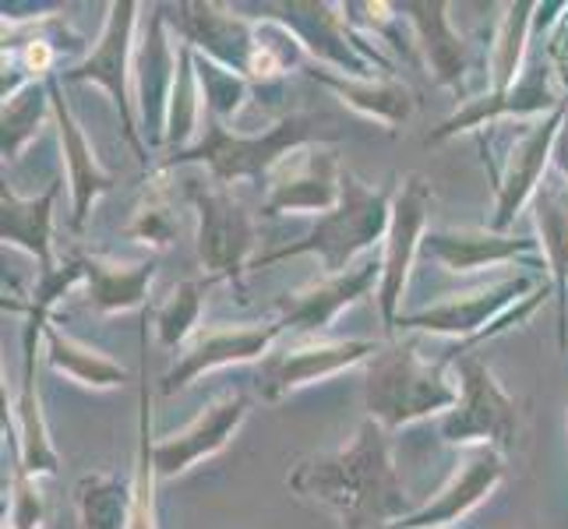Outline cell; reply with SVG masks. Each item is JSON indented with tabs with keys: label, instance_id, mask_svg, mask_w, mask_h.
Segmentation results:
<instances>
[{
	"label": "cell",
	"instance_id": "obj_1",
	"mask_svg": "<svg viewBox=\"0 0 568 529\" xmlns=\"http://www.w3.org/2000/svg\"><path fill=\"white\" fill-rule=\"evenodd\" d=\"M290 491L328 508L343 529H392L414 512L392 462L388 430L375 420H364L354 438L332 452L301 459L290 469Z\"/></svg>",
	"mask_w": 568,
	"mask_h": 529
},
{
	"label": "cell",
	"instance_id": "obj_2",
	"mask_svg": "<svg viewBox=\"0 0 568 529\" xmlns=\"http://www.w3.org/2000/svg\"><path fill=\"white\" fill-rule=\"evenodd\" d=\"M322 139H332V134L322 128L318 116H311V113H286L272 128L254 131V134L226 128L205 113L199 142L184 152H170L166 160L155 163V170L170 173L178 166H205L212 181L223 187H230L233 181L268 184L272 170H276L286 155Z\"/></svg>",
	"mask_w": 568,
	"mask_h": 529
},
{
	"label": "cell",
	"instance_id": "obj_3",
	"mask_svg": "<svg viewBox=\"0 0 568 529\" xmlns=\"http://www.w3.org/2000/svg\"><path fill=\"white\" fill-rule=\"evenodd\" d=\"M392 223V194L382 187H367L354 170H343V199L339 205L318 215L301 241L258 254L251 268H268L276 262L297 258V254H315L325 276H343L357 254L385 244V233Z\"/></svg>",
	"mask_w": 568,
	"mask_h": 529
},
{
	"label": "cell",
	"instance_id": "obj_4",
	"mask_svg": "<svg viewBox=\"0 0 568 529\" xmlns=\"http://www.w3.org/2000/svg\"><path fill=\"white\" fill-rule=\"evenodd\" d=\"M459 403V385L448 378L445 360H424L417 343L382 346L364 375L367 420L382 424L388 435L424 417H445Z\"/></svg>",
	"mask_w": 568,
	"mask_h": 529
},
{
	"label": "cell",
	"instance_id": "obj_5",
	"mask_svg": "<svg viewBox=\"0 0 568 529\" xmlns=\"http://www.w3.org/2000/svg\"><path fill=\"white\" fill-rule=\"evenodd\" d=\"M453 367L459 403L438 424L442 441L459 448H498L508 456L519 438V399L508 396L480 353H466Z\"/></svg>",
	"mask_w": 568,
	"mask_h": 529
},
{
	"label": "cell",
	"instance_id": "obj_6",
	"mask_svg": "<svg viewBox=\"0 0 568 529\" xmlns=\"http://www.w3.org/2000/svg\"><path fill=\"white\" fill-rule=\"evenodd\" d=\"M191 205L199 215V262L205 268L209 283H233L237 293H244V272L258 258V230H254L251 212L241 199H233L230 187L194 181Z\"/></svg>",
	"mask_w": 568,
	"mask_h": 529
},
{
	"label": "cell",
	"instance_id": "obj_7",
	"mask_svg": "<svg viewBox=\"0 0 568 529\" xmlns=\"http://www.w3.org/2000/svg\"><path fill=\"white\" fill-rule=\"evenodd\" d=\"M139 4L134 0H113L106 26L95 39V47L85 53V61H78L74 68L61 71L64 82H95L100 89L110 92V100L121 113V131L131 142V149L139 152V160L149 163V145L142 139L139 113H134V29H139Z\"/></svg>",
	"mask_w": 568,
	"mask_h": 529
},
{
	"label": "cell",
	"instance_id": "obj_8",
	"mask_svg": "<svg viewBox=\"0 0 568 529\" xmlns=\"http://www.w3.org/2000/svg\"><path fill=\"white\" fill-rule=\"evenodd\" d=\"M540 289L530 276H505L491 286H480L474 293H459L442 304L420 307L414 315H399L396 332H427V336H456L459 346L445 353V364L453 367L459 357L474 353L508 307H516L523 297Z\"/></svg>",
	"mask_w": 568,
	"mask_h": 529
},
{
	"label": "cell",
	"instance_id": "obj_9",
	"mask_svg": "<svg viewBox=\"0 0 568 529\" xmlns=\"http://www.w3.org/2000/svg\"><path fill=\"white\" fill-rule=\"evenodd\" d=\"M565 116H568V103L555 113L540 116V121L523 124L513 139L501 145L498 160H487V170H491V181H495V215H491L495 233H508V226L516 223V215L534 202L544 176L551 173L555 142H558Z\"/></svg>",
	"mask_w": 568,
	"mask_h": 529
},
{
	"label": "cell",
	"instance_id": "obj_10",
	"mask_svg": "<svg viewBox=\"0 0 568 529\" xmlns=\"http://www.w3.org/2000/svg\"><path fill=\"white\" fill-rule=\"evenodd\" d=\"M280 22H286L307 50L311 64L332 68L349 78H392V64L367 47V35L346 22L343 4H322V0H304V4H276Z\"/></svg>",
	"mask_w": 568,
	"mask_h": 529
},
{
	"label": "cell",
	"instance_id": "obj_11",
	"mask_svg": "<svg viewBox=\"0 0 568 529\" xmlns=\"http://www.w3.org/2000/svg\"><path fill=\"white\" fill-rule=\"evenodd\" d=\"M568 103V92L558 82L555 64L547 53H534L526 61V71L508 92H480L477 100L463 103L442 128L427 134V145H438L456 139L459 131H480L484 124L495 128L501 121H540V116L555 113Z\"/></svg>",
	"mask_w": 568,
	"mask_h": 529
},
{
	"label": "cell",
	"instance_id": "obj_12",
	"mask_svg": "<svg viewBox=\"0 0 568 529\" xmlns=\"http://www.w3.org/2000/svg\"><path fill=\"white\" fill-rule=\"evenodd\" d=\"M430 202H435V194H430V184L420 173L403 176L399 187L392 191V223L382 244V283H378V307L388 332H396V322L403 315L399 304L406 297L409 272H414V262L424 244Z\"/></svg>",
	"mask_w": 568,
	"mask_h": 529
},
{
	"label": "cell",
	"instance_id": "obj_13",
	"mask_svg": "<svg viewBox=\"0 0 568 529\" xmlns=\"http://www.w3.org/2000/svg\"><path fill=\"white\" fill-rule=\"evenodd\" d=\"M382 353V343L371 339H322V336H304L290 339L283 349H272L258 364V396L265 403H280L290 391H301L304 385L325 382L343 370L371 364Z\"/></svg>",
	"mask_w": 568,
	"mask_h": 529
},
{
	"label": "cell",
	"instance_id": "obj_14",
	"mask_svg": "<svg viewBox=\"0 0 568 529\" xmlns=\"http://www.w3.org/2000/svg\"><path fill=\"white\" fill-rule=\"evenodd\" d=\"M178 68H181V47L173 50L170 43L163 8H152L149 26L139 43H134V74H131L134 113H139V128L149 149L166 145L170 100H173V85H178Z\"/></svg>",
	"mask_w": 568,
	"mask_h": 529
},
{
	"label": "cell",
	"instance_id": "obj_15",
	"mask_svg": "<svg viewBox=\"0 0 568 529\" xmlns=\"http://www.w3.org/2000/svg\"><path fill=\"white\" fill-rule=\"evenodd\" d=\"M262 215H325L343 199V166L336 149L307 145L272 170Z\"/></svg>",
	"mask_w": 568,
	"mask_h": 529
},
{
	"label": "cell",
	"instance_id": "obj_16",
	"mask_svg": "<svg viewBox=\"0 0 568 529\" xmlns=\"http://www.w3.org/2000/svg\"><path fill=\"white\" fill-rule=\"evenodd\" d=\"M283 328L272 325H209L191 336V343L178 353V360L160 382V396H173V391L187 388L209 370L233 367V364H254L265 360Z\"/></svg>",
	"mask_w": 568,
	"mask_h": 529
},
{
	"label": "cell",
	"instance_id": "obj_17",
	"mask_svg": "<svg viewBox=\"0 0 568 529\" xmlns=\"http://www.w3.org/2000/svg\"><path fill=\"white\" fill-rule=\"evenodd\" d=\"M378 283H382V258H364L361 265L343 272V276H325L315 286L286 293L280 301L276 325L283 328V336H293V339L322 336L346 307L364 301Z\"/></svg>",
	"mask_w": 568,
	"mask_h": 529
},
{
	"label": "cell",
	"instance_id": "obj_18",
	"mask_svg": "<svg viewBox=\"0 0 568 529\" xmlns=\"http://www.w3.org/2000/svg\"><path fill=\"white\" fill-rule=\"evenodd\" d=\"M448 11L453 8H448L445 0H406V4H399V14L406 18V26L414 29V47L420 50L435 85L453 89L456 100L469 103L474 100V89H469L474 53H469L466 39L453 29Z\"/></svg>",
	"mask_w": 568,
	"mask_h": 529
},
{
	"label": "cell",
	"instance_id": "obj_19",
	"mask_svg": "<svg viewBox=\"0 0 568 529\" xmlns=\"http://www.w3.org/2000/svg\"><path fill=\"white\" fill-rule=\"evenodd\" d=\"M247 409L251 403L244 391H226V396L212 399L184 430L155 438V469H160V480H178L191 466L223 452L233 441V435L241 430V424L247 420Z\"/></svg>",
	"mask_w": 568,
	"mask_h": 529
},
{
	"label": "cell",
	"instance_id": "obj_20",
	"mask_svg": "<svg viewBox=\"0 0 568 529\" xmlns=\"http://www.w3.org/2000/svg\"><path fill=\"white\" fill-rule=\"evenodd\" d=\"M166 22L194 53L247 74L254 53V18H244L226 4H212V0H187V4L170 8Z\"/></svg>",
	"mask_w": 568,
	"mask_h": 529
},
{
	"label": "cell",
	"instance_id": "obj_21",
	"mask_svg": "<svg viewBox=\"0 0 568 529\" xmlns=\"http://www.w3.org/2000/svg\"><path fill=\"white\" fill-rule=\"evenodd\" d=\"M50 322L43 318H26V332H22V388H18L14 399V424H11V456L18 459V466L26 469L29 477H53L61 469V456H57L50 427H47V414H43V396H39V382H36V346L43 343V332Z\"/></svg>",
	"mask_w": 568,
	"mask_h": 529
},
{
	"label": "cell",
	"instance_id": "obj_22",
	"mask_svg": "<svg viewBox=\"0 0 568 529\" xmlns=\"http://www.w3.org/2000/svg\"><path fill=\"white\" fill-rule=\"evenodd\" d=\"M505 480V456L498 448H466L459 469L445 480L442 491L427 505L414 508L406 519H399L392 529H448L469 516L495 487Z\"/></svg>",
	"mask_w": 568,
	"mask_h": 529
},
{
	"label": "cell",
	"instance_id": "obj_23",
	"mask_svg": "<svg viewBox=\"0 0 568 529\" xmlns=\"http://www.w3.org/2000/svg\"><path fill=\"white\" fill-rule=\"evenodd\" d=\"M50 82V103H53V124H57V142H61L68 184H71V202H74V230H82L92 205L116 184V173L100 163V155L89 145L82 121L74 116L71 103L64 100V78L61 71L47 78Z\"/></svg>",
	"mask_w": 568,
	"mask_h": 529
},
{
	"label": "cell",
	"instance_id": "obj_24",
	"mask_svg": "<svg viewBox=\"0 0 568 529\" xmlns=\"http://www.w3.org/2000/svg\"><path fill=\"white\" fill-rule=\"evenodd\" d=\"M530 212L547 265V279H551L558 304V349L568 353V184L561 173L551 170L544 176V184L530 202Z\"/></svg>",
	"mask_w": 568,
	"mask_h": 529
},
{
	"label": "cell",
	"instance_id": "obj_25",
	"mask_svg": "<svg viewBox=\"0 0 568 529\" xmlns=\"http://www.w3.org/2000/svg\"><path fill=\"white\" fill-rule=\"evenodd\" d=\"M540 241L534 237H513V233L487 230H427L420 254L430 262L445 265L453 276H469L477 268H491L537 254Z\"/></svg>",
	"mask_w": 568,
	"mask_h": 529
},
{
	"label": "cell",
	"instance_id": "obj_26",
	"mask_svg": "<svg viewBox=\"0 0 568 529\" xmlns=\"http://www.w3.org/2000/svg\"><path fill=\"white\" fill-rule=\"evenodd\" d=\"M307 74L336 95L343 106H349L354 113H361L364 121L378 124L385 131H399L417 110L414 89L403 85L399 78H349L332 68L311 64V61H307Z\"/></svg>",
	"mask_w": 568,
	"mask_h": 529
},
{
	"label": "cell",
	"instance_id": "obj_27",
	"mask_svg": "<svg viewBox=\"0 0 568 529\" xmlns=\"http://www.w3.org/2000/svg\"><path fill=\"white\" fill-rule=\"evenodd\" d=\"M61 199V181H50L47 191L36 199H22L8 181L0 194V233H4V251H26L36 258V272H50L61 262L53 254V208Z\"/></svg>",
	"mask_w": 568,
	"mask_h": 529
},
{
	"label": "cell",
	"instance_id": "obj_28",
	"mask_svg": "<svg viewBox=\"0 0 568 529\" xmlns=\"http://www.w3.org/2000/svg\"><path fill=\"white\" fill-rule=\"evenodd\" d=\"M85 268V297L100 315H124L149 301V286L155 279V258L142 262H113L100 254H82Z\"/></svg>",
	"mask_w": 568,
	"mask_h": 529
},
{
	"label": "cell",
	"instance_id": "obj_29",
	"mask_svg": "<svg viewBox=\"0 0 568 529\" xmlns=\"http://www.w3.org/2000/svg\"><path fill=\"white\" fill-rule=\"evenodd\" d=\"M43 349H47V364L57 370V375L71 378L74 385H82V388L103 391V388H116V385L131 382L128 367L110 360L106 353H100V349L78 343L57 322H50L47 332H43Z\"/></svg>",
	"mask_w": 568,
	"mask_h": 529
},
{
	"label": "cell",
	"instance_id": "obj_30",
	"mask_svg": "<svg viewBox=\"0 0 568 529\" xmlns=\"http://www.w3.org/2000/svg\"><path fill=\"white\" fill-rule=\"evenodd\" d=\"M537 22V4H508L501 26L495 32L491 57H487V89L484 92H508L526 71V47H530V29Z\"/></svg>",
	"mask_w": 568,
	"mask_h": 529
},
{
	"label": "cell",
	"instance_id": "obj_31",
	"mask_svg": "<svg viewBox=\"0 0 568 529\" xmlns=\"http://www.w3.org/2000/svg\"><path fill=\"white\" fill-rule=\"evenodd\" d=\"M155 484H160V469H155L152 396H149V367H145L139 388V448H134V474H131V529H160Z\"/></svg>",
	"mask_w": 568,
	"mask_h": 529
},
{
	"label": "cell",
	"instance_id": "obj_32",
	"mask_svg": "<svg viewBox=\"0 0 568 529\" xmlns=\"http://www.w3.org/2000/svg\"><path fill=\"white\" fill-rule=\"evenodd\" d=\"M78 529H131V480L85 474L74 484Z\"/></svg>",
	"mask_w": 568,
	"mask_h": 529
},
{
	"label": "cell",
	"instance_id": "obj_33",
	"mask_svg": "<svg viewBox=\"0 0 568 529\" xmlns=\"http://www.w3.org/2000/svg\"><path fill=\"white\" fill-rule=\"evenodd\" d=\"M307 64V50L286 22L276 14L254 18V53L247 78L251 82H280L286 71Z\"/></svg>",
	"mask_w": 568,
	"mask_h": 529
},
{
	"label": "cell",
	"instance_id": "obj_34",
	"mask_svg": "<svg viewBox=\"0 0 568 529\" xmlns=\"http://www.w3.org/2000/svg\"><path fill=\"white\" fill-rule=\"evenodd\" d=\"M47 116H53L50 82H29L26 89L8 95L4 116H0V152H4V163H14L22 155V149L47 124Z\"/></svg>",
	"mask_w": 568,
	"mask_h": 529
},
{
	"label": "cell",
	"instance_id": "obj_35",
	"mask_svg": "<svg viewBox=\"0 0 568 529\" xmlns=\"http://www.w3.org/2000/svg\"><path fill=\"white\" fill-rule=\"evenodd\" d=\"M205 124V100L199 85V68H194V50L181 43V68H178V85H173L170 100V128H166V145L173 152H184L199 142Z\"/></svg>",
	"mask_w": 568,
	"mask_h": 529
},
{
	"label": "cell",
	"instance_id": "obj_36",
	"mask_svg": "<svg viewBox=\"0 0 568 529\" xmlns=\"http://www.w3.org/2000/svg\"><path fill=\"white\" fill-rule=\"evenodd\" d=\"M124 233L131 241H139L152 251H163L178 241L181 220H178V212H173V199H170V187L163 181V173L152 170V181L142 194V202L134 205V215H131Z\"/></svg>",
	"mask_w": 568,
	"mask_h": 529
},
{
	"label": "cell",
	"instance_id": "obj_37",
	"mask_svg": "<svg viewBox=\"0 0 568 529\" xmlns=\"http://www.w3.org/2000/svg\"><path fill=\"white\" fill-rule=\"evenodd\" d=\"M209 286H212L209 279H184L181 286H173V293L160 307H155L152 322L166 349L181 353L191 343L194 332H199V315H202V301Z\"/></svg>",
	"mask_w": 568,
	"mask_h": 529
},
{
	"label": "cell",
	"instance_id": "obj_38",
	"mask_svg": "<svg viewBox=\"0 0 568 529\" xmlns=\"http://www.w3.org/2000/svg\"><path fill=\"white\" fill-rule=\"evenodd\" d=\"M194 68H199V85H202L205 113L212 116V121L233 128V121H237L241 110L251 100V78L230 71L223 64H215V61H209V57H202V53H194Z\"/></svg>",
	"mask_w": 568,
	"mask_h": 529
},
{
	"label": "cell",
	"instance_id": "obj_39",
	"mask_svg": "<svg viewBox=\"0 0 568 529\" xmlns=\"http://www.w3.org/2000/svg\"><path fill=\"white\" fill-rule=\"evenodd\" d=\"M14 459V456H11ZM8 516L4 529H43L47 526V498L39 491V480L29 477L22 466H11V484H8Z\"/></svg>",
	"mask_w": 568,
	"mask_h": 529
},
{
	"label": "cell",
	"instance_id": "obj_40",
	"mask_svg": "<svg viewBox=\"0 0 568 529\" xmlns=\"http://www.w3.org/2000/svg\"><path fill=\"white\" fill-rule=\"evenodd\" d=\"M555 173L565 176V184H568V116H565V124L558 131V142H555Z\"/></svg>",
	"mask_w": 568,
	"mask_h": 529
}]
</instances>
